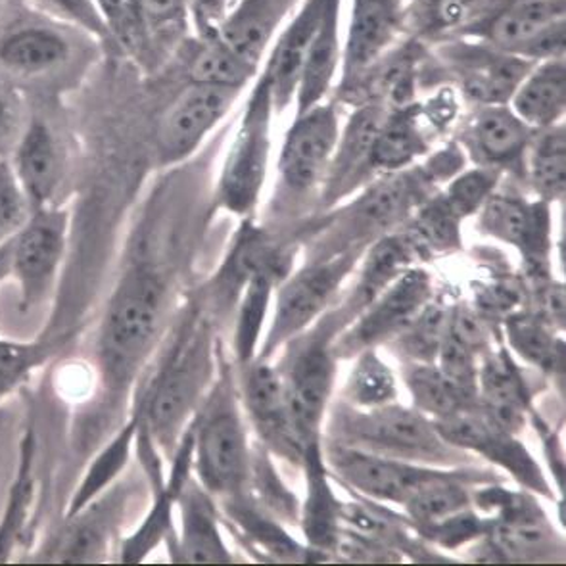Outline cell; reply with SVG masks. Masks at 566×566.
Masks as SVG:
<instances>
[{
    "mask_svg": "<svg viewBox=\"0 0 566 566\" xmlns=\"http://www.w3.org/2000/svg\"><path fill=\"white\" fill-rule=\"evenodd\" d=\"M169 305L171 286L160 258L154 260L153 248L135 234L96 338L102 388L108 396H119L132 386L160 340Z\"/></svg>",
    "mask_w": 566,
    "mask_h": 566,
    "instance_id": "1",
    "label": "cell"
},
{
    "mask_svg": "<svg viewBox=\"0 0 566 566\" xmlns=\"http://www.w3.org/2000/svg\"><path fill=\"white\" fill-rule=\"evenodd\" d=\"M95 39L85 31L20 4L0 20V80L46 95L83 77L95 59Z\"/></svg>",
    "mask_w": 566,
    "mask_h": 566,
    "instance_id": "2",
    "label": "cell"
},
{
    "mask_svg": "<svg viewBox=\"0 0 566 566\" xmlns=\"http://www.w3.org/2000/svg\"><path fill=\"white\" fill-rule=\"evenodd\" d=\"M210 373L208 334L192 323L175 340L164 364L146 388L137 417L138 429L145 430L154 446L175 450L182 427L202 392Z\"/></svg>",
    "mask_w": 566,
    "mask_h": 566,
    "instance_id": "3",
    "label": "cell"
},
{
    "mask_svg": "<svg viewBox=\"0 0 566 566\" xmlns=\"http://www.w3.org/2000/svg\"><path fill=\"white\" fill-rule=\"evenodd\" d=\"M273 114L275 104L271 81L262 67L250 91L219 177V203L229 211L248 213L258 202L268 171Z\"/></svg>",
    "mask_w": 566,
    "mask_h": 566,
    "instance_id": "4",
    "label": "cell"
},
{
    "mask_svg": "<svg viewBox=\"0 0 566 566\" xmlns=\"http://www.w3.org/2000/svg\"><path fill=\"white\" fill-rule=\"evenodd\" d=\"M192 434V463L210 494H239L248 480V442L233 396L219 386L198 417Z\"/></svg>",
    "mask_w": 566,
    "mask_h": 566,
    "instance_id": "5",
    "label": "cell"
},
{
    "mask_svg": "<svg viewBox=\"0 0 566 566\" xmlns=\"http://www.w3.org/2000/svg\"><path fill=\"white\" fill-rule=\"evenodd\" d=\"M338 440L348 448L413 461H443L450 458V443L438 434L434 422L411 409L385 403L369 413H340L334 419Z\"/></svg>",
    "mask_w": 566,
    "mask_h": 566,
    "instance_id": "6",
    "label": "cell"
},
{
    "mask_svg": "<svg viewBox=\"0 0 566 566\" xmlns=\"http://www.w3.org/2000/svg\"><path fill=\"white\" fill-rule=\"evenodd\" d=\"M70 211L62 206L33 210L12 239V271L20 289V310H36L51 298L66 258Z\"/></svg>",
    "mask_w": 566,
    "mask_h": 566,
    "instance_id": "7",
    "label": "cell"
},
{
    "mask_svg": "<svg viewBox=\"0 0 566 566\" xmlns=\"http://www.w3.org/2000/svg\"><path fill=\"white\" fill-rule=\"evenodd\" d=\"M436 56L458 83L459 95L474 106L509 104L534 64L472 39H448L436 46Z\"/></svg>",
    "mask_w": 566,
    "mask_h": 566,
    "instance_id": "8",
    "label": "cell"
},
{
    "mask_svg": "<svg viewBox=\"0 0 566 566\" xmlns=\"http://www.w3.org/2000/svg\"><path fill=\"white\" fill-rule=\"evenodd\" d=\"M242 91L190 83L171 102L156 132V156L161 166H174L197 153L203 138L229 114Z\"/></svg>",
    "mask_w": 566,
    "mask_h": 566,
    "instance_id": "9",
    "label": "cell"
},
{
    "mask_svg": "<svg viewBox=\"0 0 566 566\" xmlns=\"http://www.w3.org/2000/svg\"><path fill=\"white\" fill-rule=\"evenodd\" d=\"M10 164L33 210L60 206L59 198L70 167V150L66 135L49 117L30 114Z\"/></svg>",
    "mask_w": 566,
    "mask_h": 566,
    "instance_id": "10",
    "label": "cell"
},
{
    "mask_svg": "<svg viewBox=\"0 0 566 566\" xmlns=\"http://www.w3.org/2000/svg\"><path fill=\"white\" fill-rule=\"evenodd\" d=\"M340 135V117L334 102L323 101L296 114L284 137L279 171L292 192H307L325 179Z\"/></svg>",
    "mask_w": 566,
    "mask_h": 566,
    "instance_id": "11",
    "label": "cell"
},
{
    "mask_svg": "<svg viewBox=\"0 0 566 566\" xmlns=\"http://www.w3.org/2000/svg\"><path fill=\"white\" fill-rule=\"evenodd\" d=\"M119 492H104L101 497L91 501L87 507L75 515L64 516L60 531L46 539L39 552L31 553L25 560L30 563H102L109 552V539L117 523Z\"/></svg>",
    "mask_w": 566,
    "mask_h": 566,
    "instance_id": "12",
    "label": "cell"
},
{
    "mask_svg": "<svg viewBox=\"0 0 566 566\" xmlns=\"http://www.w3.org/2000/svg\"><path fill=\"white\" fill-rule=\"evenodd\" d=\"M327 461L334 472L342 480H346L349 486L370 497L396 501L403 505L419 488L443 474L401 463L400 459L382 458L348 446H331Z\"/></svg>",
    "mask_w": 566,
    "mask_h": 566,
    "instance_id": "13",
    "label": "cell"
},
{
    "mask_svg": "<svg viewBox=\"0 0 566 566\" xmlns=\"http://www.w3.org/2000/svg\"><path fill=\"white\" fill-rule=\"evenodd\" d=\"M352 262L354 254H344L331 262L304 269L291 283L284 284L276 300L275 323L265 346L268 352L289 340L292 334H298L325 310L328 300L338 291L342 279L348 275Z\"/></svg>",
    "mask_w": 566,
    "mask_h": 566,
    "instance_id": "14",
    "label": "cell"
},
{
    "mask_svg": "<svg viewBox=\"0 0 566 566\" xmlns=\"http://www.w3.org/2000/svg\"><path fill=\"white\" fill-rule=\"evenodd\" d=\"M388 109L380 104L356 106L344 127H340L333 160L323 179V202L327 206L352 195L373 175V148Z\"/></svg>",
    "mask_w": 566,
    "mask_h": 566,
    "instance_id": "15",
    "label": "cell"
},
{
    "mask_svg": "<svg viewBox=\"0 0 566 566\" xmlns=\"http://www.w3.org/2000/svg\"><path fill=\"white\" fill-rule=\"evenodd\" d=\"M403 0H352L338 87L356 80L392 49L403 25Z\"/></svg>",
    "mask_w": 566,
    "mask_h": 566,
    "instance_id": "16",
    "label": "cell"
},
{
    "mask_svg": "<svg viewBox=\"0 0 566 566\" xmlns=\"http://www.w3.org/2000/svg\"><path fill=\"white\" fill-rule=\"evenodd\" d=\"M385 289V292H378L373 298L369 312L357 323L354 333L342 342L344 352L370 348L375 342L406 331L422 312V307L429 304V276L419 269L403 271Z\"/></svg>",
    "mask_w": 566,
    "mask_h": 566,
    "instance_id": "17",
    "label": "cell"
},
{
    "mask_svg": "<svg viewBox=\"0 0 566 566\" xmlns=\"http://www.w3.org/2000/svg\"><path fill=\"white\" fill-rule=\"evenodd\" d=\"M333 375V357L328 349L312 346L296 357L283 378L289 421L304 451L315 443V436L319 432Z\"/></svg>",
    "mask_w": 566,
    "mask_h": 566,
    "instance_id": "18",
    "label": "cell"
},
{
    "mask_svg": "<svg viewBox=\"0 0 566 566\" xmlns=\"http://www.w3.org/2000/svg\"><path fill=\"white\" fill-rule=\"evenodd\" d=\"M534 133L509 104L474 106L461 125V145L474 164L501 171L526 156Z\"/></svg>",
    "mask_w": 566,
    "mask_h": 566,
    "instance_id": "19",
    "label": "cell"
},
{
    "mask_svg": "<svg viewBox=\"0 0 566 566\" xmlns=\"http://www.w3.org/2000/svg\"><path fill=\"white\" fill-rule=\"evenodd\" d=\"M565 20L566 0H501L486 20L459 39L480 41L521 59L539 33Z\"/></svg>",
    "mask_w": 566,
    "mask_h": 566,
    "instance_id": "20",
    "label": "cell"
},
{
    "mask_svg": "<svg viewBox=\"0 0 566 566\" xmlns=\"http://www.w3.org/2000/svg\"><path fill=\"white\" fill-rule=\"evenodd\" d=\"M327 2L328 0H302L294 8L284 30L276 35L273 49L269 51L263 70L271 81L275 112H284L294 106L300 73L313 36L319 30Z\"/></svg>",
    "mask_w": 566,
    "mask_h": 566,
    "instance_id": "21",
    "label": "cell"
},
{
    "mask_svg": "<svg viewBox=\"0 0 566 566\" xmlns=\"http://www.w3.org/2000/svg\"><path fill=\"white\" fill-rule=\"evenodd\" d=\"M434 427L438 434L450 446L480 451L494 459L495 463L511 469L513 474L523 482L526 480L531 486L544 488L542 474L537 472L534 461L528 458L523 446L516 443L509 432L495 427L486 415L472 413L463 407L458 413L434 421Z\"/></svg>",
    "mask_w": 566,
    "mask_h": 566,
    "instance_id": "22",
    "label": "cell"
},
{
    "mask_svg": "<svg viewBox=\"0 0 566 566\" xmlns=\"http://www.w3.org/2000/svg\"><path fill=\"white\" fill-rule=\"evenodd\" d=\"M342 0H328L319 30L313 36L304 67L300 73L298 87L294 96V109L302 114L315 104L327 101L334 83L340 80L342 54Z\"/></svg>",
    "mask_w": 566,
    "mask_h": 566,
    "instance_id": "23",
    "label": "cell"
},
{
    "mask_svg": "<svg viewBox=\"0 0 566 566\" xmlns=\"http://www.w3.org/2000/svg\"><path fill=\"white\" fill-rule=\"evenodd\" d=\"M300 2L302 0H240L213 33L250 64L262 67L269 44Z\"/></svg>",
    "mask_w": 566,
    "mask_h": 566,
    "instance_id": "24",
    "label": "cell"
},
{
    "mask_svg": "<svg viewBox=\"0 0 566 566\" xmlns=\"http://www.w3.org/2000/svg\"><path fill=\"white\" fill-rule=\"evenodd\" d=\"M482 231L521 248L526 254H539L549 233L547 202H528L505 192H494L480 208Z\"/></svg>",
    "mask_w": 566,
    "mask_h": 566,
    "instance_id": "25",
    "label": "cell"
},
{
    "mask_svg": "<svg viewBox=\"0 0 566 566\" xmlns=\"http://www.w3.org/2000/svg\"><path fill=\"white\" fill-rule=\"evenodd\" d=\"M177 503L181 505L182 531L171 552L174 560L198 565L231 563L208 492L189 479L179 492Z\"/></svg>",
    "mask_w": 566,
    "mask_h": 566,
    "instance_id": "26",
    "label": "cell"
},
{
    "mask_svg": "<svg viewBox=\"0 0 566 566\" xmlns=\"http://www.w3.org/2000/svg\"><path fill=\"white\" fill-rule=\"evenodd\" d=\"M509 106L534 132L560 124L566 109L565 59L534 64L518 83Z\"/></svg>",
    "mask_w": 566,
    "mask_h": 566,
    "instance_id": "27",
    "label": "cell"
},
{
    "mask_svg": "<svg viewBox=\"0 0 566 566\" xmlns=\"http://www.w3.org/2000/svg\"><path fill=\"white\" fill-rule=\"evenodd\" d=\"M244 394L252 419L268 438V442L273 443L283 453H305L292 432L284 401L283 377L275 369L265 364H255L248 370Z\"/></svg>",
    "mask_w": 566,
    "mask_h": 566,
    "instance_id": "28",
    "label": "cell"
},
{
    "mask_svg": "<svg viewBox=\"0 0 566 566\" xmlns=\"http://www.w3.org/2000/svg\"><path fill=\"white\" fill-rule=\"evenodd\" d=\"M422 124L419 101L406 108L388 109L373 148V169L400 171L429 153L427 125Z\"/></svg>",
    "mask_w": 566,
    "mask_h": 566,
    "instance_id": "29",
    "label": "cell"
},
{
    "mask_svg": "<svg viewBox=\"0 0 566 566\" xmlns=\"http://www.w3.org/2000/svg\"><path fill=\"white\" fill-rule=\"evenodd\" d=\"M35 469L36 434L35 430L30 429L25 430L20 443V465L8 492L4 515L0 518V565L14 559L15 549L30 528L36 492Z\"/></svg>",
    "mask_w": 566,
    "mask_h": 566,
    "instance_id": "30",
    "label": "cell"
},
{
    "mask_svg": "<svg viewBox=\"0 0 566 566\" xmlns=\"http://www.w3.org/2000/svg\"><path fill=\"white\" fill-rule=\"evenodd\" d=\"M484 415L495 427L513 434L524 422V386L505 357L488 359L479 375Z\"/></svg>",
    "mask_w": 566,
    "mask_h": 566,
    "instance_id": "31",
    "label": "cell"
},
{
    "mask_svg": "<svg viewBox=\"0 0 566 566\" xmlns=\"http://www.w3.org/2000/svg\"><path fill=\"white\" fill-rule=\"evenodd\" d=\"M135 440H137V417L125 422L124 427L117 430L116 436L88 463L80 486L75 488V492L70 497L64 516L75 515L77 511L87 507L91 501L101 497L112 486V482L122 474L127 465Z\"/></svg>",
    "mask_w": 566,
    "mask_h": 566,
    "instance_id": "32",
    "label": "cell"
},
{
    "mask_svg": "<svg viewBox=\"0 0 566 566\" xmlns=\"http://www.w3.org/2000/svg\"><path fill=\"white\" fill-rule=\"evenodd\" d=\"M501 0H421L415 10L422 36L436 43L459 39L494 12Z\"/></svg>",
    "mask_w": 566,
    "mask_h": 566,
    "instance_id": "33",
    "label": "cell"
},
{
    "mask_svg": "<svg viewBox=\"0 0 566 566\" xmlns=\"http://www.w3.org/2000/svg\"><path fill=\"white\" fill-rule=\"evenodd\" d=\"M260 70L262 67L254 66L242 59L239 52H234L211 31L206 33L202 46L190 60L189 77L190 83L242 91L247 87L248 81L254 80Z\"/></svg>",
    "mask_w": 566,
    "mask_h": 566,
    "instance_id": "34",
    "label": "cell"
},
{
    "mask_svg": "<svg viewBox=\"0 0 566 566\" xmlns=\"http://www.w3.org/2000/svg\"><path fill=\"white\" fill-rule=\"evenodd\" d=\"M528 174L537 195L545 202L559 200L566 187L565 124L552 125L534 133L528 145Z\"/></svg>",
    "mask_w": 566,
    "mask_h": 566,
    "instance_id": "35",
    "label": "cell"
},
{
    "mask_svg": "<svg viewBox=\"0 0 566 566\" xmlns=\"http://www.w3.org/2000/svg\"><path fill=\"white\" fill-rule=\"evenodd\" d=\"M310 463V495L304 509V532L307 539L321 549H333L338 536V503L334 500L327 482L325 471L321 465V455L317 446L312 443L307 450Z\"/></svg>",
    "mask_w": 566,
    "mask_h": 566,
    "instance_id": "36",
    "label": "cell"
},
{
    "mask_svg": "<svg viewBox=\"0 0 566 566\" xmlns=\"http://www.w3.org/2000/svg\"><path fill=\"white\" fill-rule=\"evenodd\" d=\"M406 507L409 515L413 516L415 523L424 531L432 532L459 513L469 511L471 497L455 476L443 472L442 476L430 480L424 486L419 488L406 501Z\"/></svg>",
    "mask_w": 566,
    "mask_h": 566,
    "instance_id": "37",
    "label": "cell"
},
{
    "mask_svg": "<svg viewBox=\"0 0 566 566\" xmlns=\"http://www.w3.org/2000/svg\"><path fill=\"white\" fill-rule=\"evenodd\" d=\"M406 382L413 396L415 406L419 407L422 413L432 415L436 421L458 413L459 409L465 407V396L459 392L458 388L443 377L442 370L436 369L432 364L417 361L407 365Z\"/></svg>",
    "mask_w": 566,
    "mask_h": 566,
    "instance_id": "38",
    "label": "cell"
},
{
    "mask_svg": "<svg viewBox=\"0 0 566 566\" xmlns=\"http://www.w3.org/2000/svg\"><path fill=\"white\" fill-rule=\"evenodd\" d=\"M413 248H417V244L411 239V234L380 240L377 247L373 248L369 260L365 263L364 276H361L364 281L359 284L357 302L359 304L373 302L386 284L392 283L396 276L401 275L407 263L413 260Z\"/></svg>",
    "mask_w": 566,
    "mask_h": 566,
    "instance_id": "39",
    "label": "cell"
},
{
    "mask_svg": "<svg viewBox=\"0 0 566 566\" xmlns=\"http://www.w3.org/2000/svg\"><path fill=\"white\" fill-rule=\"evenodd\" d=\"M175 503H177V494L174 490L167 486L166 482H158L153 509L148 511V515L137 531L122 542L117 553L119 563H127V565L140 563L164 537L169 536L171 524H174Z\"/></svg>",
    "mask_w": 566,
    "mask_h": 566,
    "instance_id": "40",
    "label": "cell"
},
{
    "mask_svg": "<svg viewBox=\"0 0 566 566\" xmlns=\"http://www.w3.org/2000/svg\"><path fill=\"white\" fill-rule=\"evenodd\" d=\"M271 286H273V269L271 268L260 269L247 283V292H244L239 321H237V338H234L237 354L242 364H248L252 359V354L258 346Z\"/></svg>",
    "mask_w": 566,
    "mask_h": 566,
    "instance_id": "41",
    "label": "cell"
},
{
    "mask_svg": "<svg viewBox=\"0 0 566 566\" xmlns=\"http://www.w3.org/2000/svg\"><path fill=\"white\" fill-rule=\"evenodd\" d=\"M463 219L458 218L442 195L430 197L417 208L411 239L417 248L448 250L459 247V227Z\"/></svg>",
    "mask_w": 566,
    "mask_h": 566,
    "instance_id": "42",
    "label": "cell"
},
{
    "mask_svg": "<svg viewBox=\"0 0 566 566\" xmlns=\"http://www.w3.org/2000/svg\"><path fill=\"white\" fill-rule=\"evenodd\" d=\"M349 398L357 406L378 407L392 403L396 398V382L392 373L386 367L377 354L365 348L357 359L356 369L349 378Z\"/></svg>",
    "mask_w": 566,
    "mask_h": 566,
    "instance_id": "43",
    "label": "cell"
},
{
    "mask_svg": "<svg viewBox=\"0 0 566 566\" xmlns=\"http://www.w3.org/2000/svg\"><path fill=\"white\" fill-rule=\"evenodd\" d=\"M500 169L479 166L453 177L448 189L443 190L442 198L458 218H469L494 195L500 185Z\"/></svg>",
    "mask_w": 566,
    "mask_h": 566,
    "instance_id": "44",
    "label": "cell"
},
{
    "mask_svg": "<svg viewBox=\"0 0 566 566\" xmlns=\"http://www.w3.org/2000/svg\"><path fill=\"white\" fill-rule=\"evenodd\" d=\"M44 342L0 340V401L49 359Z\"/></svg>",
    "mask_w": 566,
    "mask_h": 566,
    "instance_id": "45",
    "label": "cell"
},
{
    "mask_svg": "<svg viewBox=\"0 0 566 566\" xmlns=\"http://www.w3.org/2000/svg\"><path fill=\"white\" fill-rule=\"evenodd\" d=\"M450 333V313L438 305H424L413 323L406 328L403 344L417 361L430 364Z\"/></svg>",
    "mask_w": 566,
    "mask_h": 566,
    "instance_id": "46",
    "label": "cell"
},
{
    "mask_svg": "<svg viewBox=\"0 0 566 566\" xmlns=\"http://www.w3.org/2000/svg\"><path fill=\"white\" fill-rule=\"evenodd\" d=\"M509 342L513 348L526 357L532 364L542 365L544 369L557 367V361L563 359L559 344L547 333V328L532 317H516L507 325Z\"/></svg>",
    "mask_w": 566,
    "mask_h": 566,
    "instance_id": "47",
    "label": "cell"
},
{
    "mask_svg": "<svg viewBox=\"0 0 566 566\" xmlns=\"http://www.w3.org/2000/svg\"><path fill=\"white\" fill-rule=\"evenodd\" d=\"M33 208L10 160H0V247L20 233Z\"/></svg>",
    "mask_w": 566,
    "mask_h": 566,
    "instance_id": "48",
    "label": "cell"
},
{
    "mask_svg": "<svg viewBox=\"0 0 566 566\" xmlns=\"http://www.w3.org/2000/svg\"><path fill=\"white\" fill-rule=\"evenodd\" d=\"M438 356H440L438 369L442 370L443 377L448 378L451 385L465 396L467 400L472 398L479 390V369L474 361V352L448 333Z\"/></svg>",
    "mask_w": 566,
    "mask_h": 566,
    "instance_id": "49",
    "label": "cell"
},
{
    "mask_svg": "<svg viewBox=\"0 0 566 566\" xmlns=\"http://www.w3.org/2000/svg\"><path fill=\"white\" fill-rule=\"evenodd\" d=\"M43 14L70 23L96 39L109 35L108 25L102 18L95 0H33Z\"/></svg>",
    "mask_w": 566,
    "mask_h": 566,
    "instance_id": "50",
    "label": "cell"
},
{
    "mask_svg": "<svg viewBox=\"0 0 566 566\" xmlns=\"http://www.w3.org/2000/svg\"><path fill=\"white\" fill-rule=\"evenodd\" d=\"M30 119L22 95L0 80V160H10Z\"/></svg>",
    "mask_w": 566,
    "mask_h": 566,
    "instance_id": "51",
    "label": "cell"
},
{
    "mask_svg": "<svg viewBox=\"0 0 566 566\" xmlns=\"http://www.w3.org/2000/svg\"><path fill=\"white\" fill-rule=\"evenodd\" d=\"M231 513L252 536L258 537L260 542L268 545L269 549H273L276 555L294 557L296 552H298L296 544H292L291 537L284 536L281 528H276L273 523H268L263 516L258 515L254 511H248V507H244V505H237L234 503L233 507H231Z\"/></svg>",
    "mask_w": 566,
    "mask_h": 566,
    "instance_id": "52",
    "label": "cell"
},
{
    "mask_svg": "<svg viewBox=\"0 0 566 566\" xmlns=\"http://www.w3.org/2000/svg\"><path fill=\"white\" fill-rule=\"evenodd\" d=\"M148 36L175 25L182 18L185 0H135Z\"/></svg>",
    "mask_w": 566,
    "mask_h": 566,
    "instance_id": "53",
    "label": "cell"
},
{
    "mask_svg": "<svg viewBox=\"0 0 566 566\" xmlns=\"http://www.w3.org/2000/svg\"><path fill=\"white\" fill-rule=\"evenodd\" d=\"M450 334L459 342H463L472 352H476L486 344V331L469 310H458L450 315Z\"/></svg>",
    "mask_w": 566,
    "mask_h": 566,
    "instance_id": "54",
    "label": "cell"
},
{
    "mask_svg": "<svg viewBox=\"0 0 566 566\" xmlns=\"http://www.w3.org/2000/svg\"><path fill=\"white\" fill-rule=\"evenodd\" d=\"M198 14L202 15L206 33L218 30L229 14V0H195Z\"/></svg>",
    "mask_w": 566,
    "mask_h": 566,
    "instance_id": "55",
    "label": "cell"
},
{
    "mask_svg": "<svg viewBox=\"0 0 566 566\" xmlns=\"http://www.w3.org/2000/svg\"><path fill=\"white\" fill-rule=\"evenodd\" d=\"M12 271V239L0 247V284L10 279Z\"/></svg>",
    "mask_w": 566,
    "mask_h": 566,
    "instance_id": "56",
    "label": "cell"
},
{
    "mask_svg": "<svg viewBox=\"0 0 566 566\" xmlns=\"http://www.w3.org/2000/svg\"><path fill=\"white\" fill-rule=\"evenodd\" d=\"M20 2H23V0H0V20H2L10 10L20 7Z\"/></svg>",
    "mask_w": 566,
    "mask_h": 566,
    "instance_id": "57",
    "label": "cell"
},
{
    "mask_svg": "<svg viewBox=\"0 0 566 566\" xmlns=\"http://www.w3.org/2000/svg\"><path fill=\"white\" fill-rule=\"evenodd\" d=\"M4 427H7V411L0 407V438H2V432H4Z\"/></svg>",
    "mask_w": 566,
    "mask_h": 566,
    "instance_id": "58",
    "label": "cell"
}]
</instances>
